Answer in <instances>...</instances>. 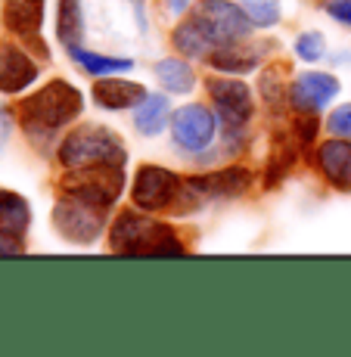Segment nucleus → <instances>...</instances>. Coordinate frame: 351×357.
Wrapping results in <instances>:
<instances>
[{
    "instance_id": "f257e3e1",
    "label": "nucleus",
    "mask_w": 351,
    "mask_h": 357,
    "mask_svg": "<svg viewBox=\"0 0 351 357\" xmlns=\"http://www.w3.org/2000/svg\"><path fill=\"white\" fill-rule=\"evenodd\" d=\"M22 125L29 134H53L81 115V93L68 81H50L19 106Z\"/></svg>"
},
{
    "instance_id": "f03ea898",
    "label": "nucleus",
    "mask_w": 351,
    "mask_h": 357,
    "mask_svg": "<svg viewBox=\"0 0 351 357\" xmlns=\"http://www.w3.org/2000/svg\"><path fill=\"white\" fill-rule=\"evenodd\" d=\"M109 243H112V252H121V255H184V245L177 243L171 227L153 221V218L134 215V211L115 221Z\"/></svg>"
},
{
    "instance_id": "7ed1b4c3",
    "label": "nucleus",
    "mask_w": 351,
    "mask_h": 357,
    "mask_svg": "<svg viewBox=\"0 0 351 357\" xmlns=\"http://www.w3.org/2000/svg\"><path fill=\"white\" fill-rule=\"evenodd\" d=\"M59 159L68 171L72 168H94V165H119L125 168V143L106 128H84L66 137L59 146Z\"/></svg>"
},
{
    "instance_id": "20e7f679",
    "label": "nucleus",
    "mask_w": 351,
    "mask_h": 357,
    "mask_svg": "<svg viewBox=\"0 0 351 357\" xmlns=\"http://www.w3.org/2000/svg\"><path fill=\"white\" fill-rule=\"evenodd\" d=\"M63 187H66L68 196L109 208V205L121 196V187H125V168H119V165L72 168V174L63 181Z\"/></svg>"
},
{
    "instance_id": "39448f33",
    "label": "nucleus",
    "mask_w": 351,
    "mask_h": 357,
    "mask_svg": "<svg viewBox=\"0 0 351 357\" xmlns=\"http://www.w3.org/2000/svg\"><path fill=\"white\" fill-rule=\"evenodd\" d=\"M193 16L199 19L209 38L215 40V47L224 44H239V40L249 38V19H246L243 6L230 3V0H199L196 13Z\"/></svg>"
},
{
    "instance_id": "423d86ee",
    "label": "nucleus",
    "mask_w": 351,
    "mask_h": 357,
    "mask_svg": "<svg viewBox=\"0 0 351 357\" xmlns=\"http://www.w3.org/2000/svg\"><path fill=\"white\" fill-rule=\"evenodd\" d=\"M53 224L72 243H94L100 236L103 224H106V208L103 205H91L84 199L66 196L57 202V211H53Z\"/></svg>"
},
{
    "instance_id": "0eeeda50",
    "label": "nucleus",
    "mask_w": 351,
    "mask_h": 357,
    "mask_svg": "<svg viewBox=\"0 0 351 357\" xmlns=\"http://www.w3.org/2000/svg\"><path fill=\"white\" fill-rule=\"evenodd\" d=\"M181 187L184 183L177 181L174 171L147 165V168L137 171V181H134L130 196H134V205H140V208H147V211H162V208L171 211Z\"/></svg>"
},
{
    "instance_id": "6e6552de",
    "label": "nucleus",
    "mask_w": 351,
    "mask_h": 357,
    "mask_svg": "<svg viewBox=\"0 0 351 357\" xmlns=\"http://www.w3.org/2000/svg\"><path fill=\"white\" fill-rule=\"evenodd\" d=\"M209 93H211V100H215L218 112H221V121L227 128H239L249 121V115H252L249 84H243V81H237V78H211Z\"/></svg>"
},
{
    "instance_id": "1a4fd4ad",
    "label": "nucleus",
    "mask_w": 351,
    "mask_h": 357,
    "mask_svg": "<svg viewBox=\"0 0 351 357\" xmlns=\"http://www.w3.org/2000/svg\"><path fill=\"white\" fill-rule=\"evenodd\" d=\"M171 130H174L177 146L187 149V153H199L215 137V115L205 106H184V109H177Z\"/></svg>"
},
{
    "instance_id": "9d476101",
    "label": "nucleus",
    "mask_w": 351,
    "mask_h": 357,
    "mask_svg": "<svg viewBox=\"0 0 351 357\" xmlns=\"http://www.w3.org/2000/svg\"><path fill=\"white\" fill-rule=\"evenodd\" d=\"M336 93H339V81H336L333 75L305 72L289 87V102H292V109H299V112H318Z\"/></svg>"
},
{
    "instance_id": "9b49d317",
    "label": "nucleus",
    "mask_w": 351,
    "mask_h": 357,
    "mask_svg": "<svg viewBox=\"0 0 351 357\" xmlns=\"http://www.w3.org/2000/svg\"><path fill=\"white\" fill-rule=\"evenodd\" d=\"M38 78V66L31 63V56L16 44L0 47V91L3 93H19Z\"/></svg>"
},
{
    "instance_id": "f8f14e48",
    "label": "nucleus",
    "mask_w": 351,
    "mask_h": 357,
    "mask_svg": "<svg viewBox=\"0 0 351 357\" xmlns=\"http://www.w3.org/2000/svg\"><path fill=\"white\" fill-rule=\"evenodd\" d=\"M187 183L202 199H233V196H239V193L249 190L252 174L246 168H224V171H215V174L193 177V181H187Z\"/></svg>"
},
{
    "instance_id": "ddd939ff",
    "label": "nucleus",
    "mask_w": 351,
    "mask_h": 357,
    "mask_svg": "<svg viewBox=\"0 0 351 357\" xmlns=\"http://www.w3.org/2000/svg\"><path fill=\"white\" fill-rule=\"evenodd\" d=\"M147 87L137 84V81H121V78H100L94 84V100L96 106L109 109V112H119V109H134L147 100Z\"/></svg>"
},
{
    "instance_id": "4468645a",
    "label": "nucleus",
    "mask_w": 351,
    "mask_h": 357,
    "mask_svg": "<svg viewBox=\"0 0 351 357\" xmlns=\"http://www.w3.org/2000/svg\"><path fill=\"white\" fill-rule=\"evenodd\" d=\"M323 174L329 177V183H336L339 190H351V143L345 140H327L318 153Z\"/></svg>"
},
{
    "instance_id": "2eb2a0df",
    "label": "nucleus",
    "mask_w": 351,
    "mask_h": 357,
    "mask_svg": "<svg viewBox=\"0 0 351 357\" xmlns=\"http://www.w3.org/2000/svg\"><path fill=\"white\" fill-rule=\"evenodd\" d=\"M3 19L16 34L34 38L44 22V0H3Z\"/></svg>"
},
{
    "instance_id": "dca6fc26",
    "label": "nucleus",
    "mask_w": 351,
    "mask_h": 357,
    "mask_svg": "<svg viewBox=\"0 0 351 357\" xmlns=\"http://www.w3.org/2000/svg\"><path fill=\"white\" fill-rule=\"evenodd\" d=\"M174 47L190 59H209L215 50V40L209 38V31L199 25V19H184L174 29Z\"/></svg>"
},
{
    "instance_id": "f3484780",
    "label": "nucleus",
    "mask_w": 351,
    "mask_h": 357,
    "mask_svg": "<svg viewBox=\"0 0 351 357\" xmlns=\"http://www.w3.org/2000/svg\"><path fill=\"white\" fill-rule=\"evenodd\" d=\"M261 59V50H255V47H246L243 40L239 44H224V47H215L209 56V63L215 68H221V72H252V68L258 66Z\"/></svg>"
},
{
    "instance_id": "a211bd4d",
    "label": "nucleus",
    "mask_w": 351,
    "mask_h": 357,
    "mask_svg": "<svg viewBox=\"0 0 351 357\" xmlns=\"http://www.w3.org/2000/svg\"><path fill=\"white\" fill-rule=\"evenodd\" d=\"M168 115H171L168 100L159 97V93H149V97L140 102V109L134 112V125H137L140 134L156 137L165 125H168Z\"/></svg>"
},
{
    "instance_id": "6ab92c4d",
    "label": "nucleus",
    "mask_w": 351,
    "mask_h": 357,
    "mask_svg": "<svg viewBox=\"0 0 351 357\" xmlns=\"http://www.w3.org/2000/svg\"><path fill=\"white\" fill-rule=\"evenodd\" d=\"M156 78L171 93H190L193 84H196V75H193V68L184 59H162L156 66Z\"/></svg>"
},
{
    "instance_id": "aec40b11",
    "label": "nucleus",
    "mask_w": 351,
    "mask_h": 357,
    "mask_svg": "<svg viewBox=\"0 0 351 357\" xmlns=\"http://www.w3.org/2000/svg\"><path fill=\"white\" fill-rule=\"evenodd\" d=\"M57 34L66 47L81 44L84 38V16H81V0H59L57 16Z\"/></svg>"
},
{
    "instance_id": "412c9836",
    "label": "nucleus",
    "mask_w": 351,
    "mask_h": 357,
    "mask_svg": "<svg viewBox=\"0 0 351 357\" xmlns=\"http://www.w3.org/2000/svg\"><path fill=\"white\" fill-rule=\"evenodd\" d=\"M68 56L75 59L84 72H91L96 75V78H103V75H112V72H125V68H130L134 63L130 59H119V56H100V53H91V50H84L81 44H75V47H68Z\"/></svg>"
},
{
    "instance_id": "4be33fe9",
    "label": "nucleus",
    "mask_w": 351,
    "mask_h": 357,
    "mask_svg": "<svg viewBox=\"0 0 351 357\" xmlns=\"http://www.w3.org/2000/svg\"><path fill=\"white\" fill-rule=\"evenodd\" d=\"M31 221V208L22 196L16 193H0V227L13 230V233H22Z\"/></svg>"
},
{
    "instance_id": "5701e85b",
    "label": "nucleus",
    "mask_w": 351,
    "mask_h": 357,
    "mask_svg": "<svg viewBox=\"0 0 351 357\" xmlns=\"http://www.w3.org/2000/svg\"><path fill=\"white\" fill-rule=\"evenodd\" d=\"M246 19L258 29H271V25L280 22V3L277 0H239Z\"/></svg>"
},
{
    "instance_id": "b1692460",
    "label": "nucleus",
    "mask_w": 351,
    "mask_h": 357,
    "mask_svg": "<svg viewBox=\"0 0 351 357\" xmlns=\"http://www.w3.org/2000/svg\"><path fill=\"white\" fill-rule=\"evenodd\" d=\"M292 162H295V146L289 140H277V146L271 153V168H267V187H274L292 168Z\"/></svg>"
},
{
    "instance_id": "393cba45",
    "label": "nucleus",
    "mask_w": 351,
    "mask_h": 357,
    "mask_svg": "<svg viewBox=\"0 0 351 357\" xmlns=\"http://www.w3.org/2000/svg\"><path fill=\"white\" fill-rule=\"evenodd\" d=\"M295 53H299V59H305V63H318L323 56V34L305 31L299 40H295Z\"/></svg>"
},
{
    "instance_id": "a878e982",
    "label": "nucleus",
    "mask_w": 351,
    "mask_h": 357,
    "mask_svg": "<svg viewBox=\"0 0 351 357\" xmlns=\"http://www.w3.org/2000/svg\"><path fill=\"white\" fill-rule=\"evenodd\" d=\"M327 130L336 137H348L351 140V102H345V106H339L333 115L327 119Z\"/></svg>"
},
{
    "instance_id": "bb28decb",
    "label": "nucleus",
    "mask_w": 351,
    "mask_h": 357,
    "mask_svg": "<svg viewBox=\"0 0 351 357\" xmlns=\"http://www.w3.org/2000/svg\"><path fill=\"white\" fill-rule=\"evenodd\" d=\"M261 93L271 106H280L283 102V84H280V75L277 72H264L261 75Z\"/></svg>"
},
{
    "instance_id": "cd10ccee",
    "label": "nucleus",
    "mask_w": 351,
    "mask_h": 357,
    "mask_svg": "<svg viewBox=\"0 0 351 357\" xmlns=\"http://www.w3.org/2000/svg\"><path fill=\"white\" fill-rule=\"evenodd\" d=\"M22 249H25L22 233H13V230L0 227V255H19Z\"/></svg>"
},
{
    "instance_id": "c85d7f7f",
    "label": "nucleus",
    "mask_w": 351,
    "mask_h": 357,
    "mask_svg": "<svg viewBox=\"0 0 351 357\" xmlns=\"http://www.w3.org/2000/svg\"><path fill=\"white\" fill-rule=\"evenodd\" d=\"M327 13L339 22L351 25V0H327Z\"/></svg>"
},
{
    "instance_id": "c756f323",
    "label": "nucleus",
    "mask_w": 351,
    "mask_h": 357,
    "mask_svg": "<svg viewBox=\"0 0 351 357\" xmlns=\"http://www.w3.org/2000/svg\"><path fill=\"white\" fill-rule=\"evenodd\" d=\"M168 3H171V10H174V13H181L184 6H187V0H168Z\"/></svg>"
}]
</instances>
